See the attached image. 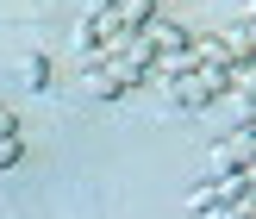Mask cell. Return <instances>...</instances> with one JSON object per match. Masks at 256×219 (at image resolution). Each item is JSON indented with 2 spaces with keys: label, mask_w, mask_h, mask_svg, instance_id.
<instances>
[{
  "label": "cell",
  "mask_w": 256,
  "mask_h": 219,
  "mask_svg": "<svg viewBox=\"0 0 256 219\" xmlns=\"http://www.w3.org/2000/svg\"><path fill=\"white\" fill-rule=\"evenodd\" d=\"M82 88H88L94 100H119V94H125V82L106 69V63H82Z\"/></svg>",
  "instance_id": "3957f363"
},
{
  "label": "cell",
  "mask_w": 256,
  "mask_h": 219,
  "mask_svg": "<svg viewBox=\"0 0 256 219\" xmlns=\"http://www.w3.org/2000/svg\"><path fill=\"white\" fill-rule=\"evenodd\" d=\"M25 132V125H19V113H6V107H0V138H19Z\"/></svg>",
  "instance_id": "30bf717a"
},
{
  "label": "cell",
  "mask_w": 256,
  "mask_h": 219,
  "mask_svg": "<svg viewBox=\"0 0 256 219\" xmlns=\"http://www.w3.org/2000/svg\"><path fill=\"white\" fill-rule=\"evenodd\" d=\"M250 157H256V144H250V132H244V125H238V132L225 138V144H212V157H206V175H238Z\"/></svg>",
  "instance_id": "6da1fadb"
},
{
  "label": "cell",
  "mask_w": 256,
  "mask_h": 219,
  "mask_svg": "<svg viewBox=\"0 0 256 219\" xmlns=\"http://www.w3.org/2000/svg\"><path fill=\"white\" fill-rule=\"evenodd\" d=\"M232 63H200V69H194V82H200V94H206V100H225V94H232Z\"/></svg>",
  "instance_id": "277c9868"
},
{
  "label": "cell",
  "mask_w": 256,
  "mask_h": 219,
  "mask_svg": "<svg viewBox=\"0 0 256 219\" xmlns=\"http://www.w3.org/2000/svg\"><path fill=\"white\" fill-rule=\"evenodd\" d=\"M188 207H194V213H206V207H219V175H200V182L188 188Z\"/></svg>",
  "instance_id": "52a82bcc"
},
{
  "label": "cell",
  "mask_w": 256,
  "mask_h": 219,
  "mask_svg": "<svg viewBox=\"0 0 256 219\" xmlns=\"http://www.w3.org/2000/svg\"><path fill=\"white\" fill-rule=\"evenodd\" d=\"M150 19H156V0H112V25L125 32H144Z\"/></svg>",
  "instance_id": "5b68a950"
},
{
  "label": "cell",
  "mask_w": 256,
  "mask_h": 219,
  "mask_svg": "<svg viewBox=\"0 0 256 219\" xmlns=\"http://www.w3.org/2000/svg\"><path fill=\"white\" fill-rule=\"evenodd\" d=\"M244 19H256V0H244Z\"/></svg>",
  "instance_id": "5bb4252c"
},
{
  "label": "cell",
  "mask_w": 256,
  "mask_h": 219,
  "mask_svg": "<svg viewBox=\"0 0 256 219\" xmlns=\"http://www.w3.org/2000/svg\"><path fill=\"white\" fill-rule=\"evenodd\" d=\"M25 163V132L19 138H0V169H19Z\"/></svg>",
  "instance_id": "9c48e42d"
},
{
  "label": "cell",
  "mask_w": 256,
  "mask_h": 219,
  "mask_svg": "<svg viewBox=\"0 0 256 219\" xmlns=\"http://www.w3.org/2000/svg\"><path fill=\"white\" fill-rule=\"evenodd\" d=\"M19 82L32 88V94H38V88H50V57H44V50H32V57L19 63Z\"/></svg>",
  "instance_id": "8992f818"
},
{
  "label": "cell",
  "mask_w": 256,
  "mask_h": 219,
  "mask_svg": "<svg viewBox=\"0 0 256 219\" xmlns=\"http://www.w3.org/2000/svg\"><path fill=\"white\" fill-rule=\"evenodd\" d=\"M106 13H112V0H88V7H82V19H106Z\"/></svg>",
  "instance_id": "8fae6325"
},
{
  "label": "cell",
  "mask_w": 256,
  "mask_h": 219,
  "mask_svg": "<svg viewBox=\"0 0 256 219\" xmlns=\"http://www.w3.org/2000/svg\"><path fill=\"white\" fill-rule=\"evenodd\" d=\"M194 63H225V38H188Z\"/></svg>",
  "instance_id": "ba28073f"
},
{
  "label": "cell",
  "mask_w": 256,
  "mask_h": 219,
  "mask_svg": "<svg viewBox=\"0 0 256 219\" xmlns=\"http://www.w3.org/2000/svg\"><path fill=\"white\" fill-rule=\"evenodd\" d=\"M244 132H250V144H256V113H250V119H244Z\"/></svg>",
  "instance_id": "4fadbf2b"
},
{
  "label": "cell",
  "mask_w": 256,
  "mask_h": 219,
  "mask_svg": "<svg viewBox=\"0 0 256 219\" xmlns=\"http://www.w3.org/2000/svg\"><path fill=\"white\" fill-rule=\"evenodd\" d=\"M138 38H144V44L156 50V57H175V50H188V25L162 19V13H156V19H150V25H144V32H138Z\"/></svg>",
  "instance_id": "7a4b0ae2"
},
{
  "label": "cell",
  "mask_w": 256,
  "mask_h": 219,
  "mask_svg": "<svg viewBox=\"0 0 256 219\" xmlns=\"http://www.w3.org/2000/svg\"><path fill=\"white\" fill-rule=\"evenodd\" d=\"M238 175H244V188L256 194V157H250V163H244V169H238Z\"/></svg>",
  "instance_id": "7c38bea8"
}]
</instances>
